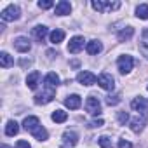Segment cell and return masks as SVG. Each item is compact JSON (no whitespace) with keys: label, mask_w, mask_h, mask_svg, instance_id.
<instances>
[{"label":"cell","mask_w":148,"mask_h":148,"mask_svg":"<svg viewBox=\"0 0 148 148\" xmlns=\"http://www.w3.org/2000/svg\"><path fill=\"white\" fill-rule=\"evenodd\" d=\"M23 127H25L28 132H32L38 141H45V139L49 138V132L40 125V120H38L37 117H26V119L23 120Z\"/></svg>","instance_id":"obj_1"},{"label":"cell","mask_w":148,"mask_h":148,"mask_svg":"<svg viewBox=\"0 0 148 148\" xmlns=\"http://www.w3.org/2000/svg\"><path fill=\"white\" fill-rule=\"evenodd\" d=\"M91 5L98 12H108V11H117L120 7V2H103V0H92Z\"/></svg>","instance_id":"obj_2"},{"label":"cell","mask_w":148,"mask_h":148,"mask_svg":"<svg viewBox=\"0 0 148 148\" xmlns=\"http://www.w3.org/2000/svg\"><path fill=\"white\" fill-rule=\"evenodd\" d=\"M117 66H119V71L122 73V75L129 73V71L132 70V66H134V59H132V56H129V54L120 56V58L117 59Z\"/></svg>","instance_id":"obj_3"},{"label":"cell","mask_w":148,"mask_h":148,"mask_svg":"<svg viewBox=\"0 0 148 148\" xmlns=\"http://www.w3.org/2000/svg\"><path fill=\"white\" fill-rule=\"evenodd\" d=\"M131 106H132V110H136L139 115H143V117H148V99L146 98H134L132 101H131Z\"/></svg>","instance_id":"obj_4"},{"label":"cell","mask_w":148,"mask_h":148,"mask_svg":"<svg viewBox=\"0 0 148 148\" xmlns=\"http://www.w3.org/2000/svg\"><path fill=\"white\" fill-rule=\"evenodd\" d=\"M19 16H21V11H19V7L14 5V4L7 5V7L2 11V19H4V21H16V19H19Z\"/></svg>","instance_id":"obj_5"},{"label":"cell","mask_w":148,"mask_h":148,"mask_svg":"<svg viewBox=\"0 0 148 148\" xmlns=\"http://www.w3.org/2000/svg\"><path fill=\"white\" fill-rule=\"evenodd\" d=\"M77 143H79V136L75 131H64L61 139V148H73Z\"/></svg>","instance_id":"obj_6"},{"label":"cell","mask_w":148,"mask_h":148,"mask_svg":"<svg viewBox=\"0 0 148 148\" xmlns=\"http://www.w3.org/2000/svg\"><path fill=\"white\" fill-rule=\"evenodd\" d=\"M86 110H87L91 115L98 117V115L101 113V103H99V99H98L96 96H89V98L86 99Z\"/></svg>","instance_id":"obj_7"},{"label":"cell","mask_w":148,"mask_h":148,"mask_svg":"<svg viewBox=\"0 0 148 148\" xmlns=\"http://www.w3.org/2000/svg\"><path fill=\"white\" fill-rule=\"evenodd\" d=\"M14 49L18 52H28L32 49V42L28 37H16L14 38Z\"/></svg>","instance_id":"obj_8"},{"label":"cell","mask_w":148,"mask_h":148,"mask_svg":"<svg viewBox=\"0 0 148 148\" xmlns=\"http://www.w3.org/2000/svg\"><path fill=\"white\" fill-rule=\"evenodd\" d=\"M84 37H73L70 42H68V52H71V54H77V52H80L82 49H84Z\"/></svg>","instance_id":"obj_9"},{"label":"cell","mask_w":148,"mask_h":148,"mask_svg":"<svg viewBox=\"0 0 148 148\" xmlns=\"http://www.w3.org/2000/svg\"><path fill=\"white\" fill-rule=\"evenodd\" d=\"M98 84H99L105 91H113V89H115V79L110 75V73H103V75H99Z\"/></svg>","instance_id":"obj_10"},{"label":"cell","mask_w":148,"mask_h":148,"mask_svg":"<svg viewBox=\"0 0 148 148\" xmlns=\"http://www.w3.org/2000/svg\"><path fill=\"white\" fill-rule=\"evenodd\" d=\"M77 80L82 84V86H92L98 82V77L94 75L92 71H80L79 75H77Z\"/></svg>","instance_id":"obj_11"},{"label":"cell","mask_w":148,"mask_h":148,"mask_svg":"<svg viewBox=\"0 0 148 148\" xmlns=\"http://www.w3.org/2000/svg\"><path fill=\"white\" fill-rule=\"evenodd\" d=\"M54 99V89L52 87H47L42 94H37L35 96V103L37 105H47V103H51Z\"/></svg>","instance_id":"obj_12"},{"label":"cell","mask_w":148,"mask_h":148,"mask_svg":"<svg viewBox=\"0 0 148 148\" xmlns=\"http://www.w3.org/2000/svg\"><path fill=\"white\" fill-rule=\"evenodd\" d=\"M145 125H146V117H143V115H138L131 120V131L132 132H141L145 129Z\"/></svg>","instance_id":"obj_13"},{"label":"cell","mask_w":148,"mask_h":148,"mask_svg":"<svg viewBox=\"0 0 148 148\" xmlns=\"http://www.w3.org/2000/svg\"><path fill=\"white\" fill-rule=\"evenodd\" d=\"M80 105H82V99L79 94H71L64 99V106L70 110H77V108H80Z\"/></svg>","instance_id":"obj_14"},{"label":"cell","mask_w":148,"mask_h":148,"mask_svg":"<svg viewBox=\"0 0 148 148\" xmlns=\"http://www.w3.org/2000/svg\"><path fill=\"white\" fill-rule=\"evenodd\" d=\"M70 11H71V4L66 2V0H61V2H58L56 7H54V12H56L58 16H66V14H70Z\"/></svg>","instance_id":"obj_15"},{"label":"cell","mask_w":148,"mask_h":148,"mask_svg":"<svg viewBox=\"0 0 148 148\" xmlns=\"http://www.w3.org/2000/svg\"><path fill=\"white\" fill-rule=\"evenodd\" d=\"M86 49H87V52H89L91 56H96V54H99V52L103 51V44H101L99 40H91V42H87Z\"/></svg>","instance_id":"obj_16"},{"label":"cell","mask_w":148,"mask_h":148,"mask_svg":"<svg viewBox=\"0 0 148 148\" xmlns=\"http://www.w3.org/2000/svg\"><path fill=\"white\" fill-rule=\"evenodd\" d=\"M38 82H40V71H32L30 75L26 77V86H28V89H37Z\"/></svg>","instance_id":"obj_17"},{"label":"cell","mask_w":148,"mask_h":148,"mask_svg":"<svg viewBox=\"0 0 148 148\" xmlns=\"http://www.w3.org/2000/svg\"><path fill=\"white\" fill-rule=\"evenodd\" d=\"M44 82H45V87H58L59 86V77H58V73H54V71H51V73H47L45 75V79H44Z\"/></svg>","instance_id":"obj_18"},{"label":"cell","mask_w":148,"mask_h":148,"mask_svg":"<svg viewBox=\"0 0 148 148\" xmlns=\"http://www.w3.org/2000/svg\"><path fill=\"white\" fill-rule=\"evenodd\" d=\"M139 52L148 59V28L143 32L141 35V40H139Z\"/></svg>","instance_id":"obj_19"},{"label":"cell","mask_w":148,"mask_h":148,"mask_svg":"<svg viewBox=\"0 0 148 148\" xmlns=\"http://www.w3.org/2000/svg\"><path fill=\"white\" fill-rule=\"evenodd\" d=\"M47 33H49V30H47V26H44V25L35 26V28H33V35L37 37V40H38V42H42V40L47 37Z\"/></svg>","instance_id":"obj_20"},{"label":"cell","mask_w":148,"mask_h":148,"mask_svg":"<svg viewBox=\"0 0 148 148\" xmlns=\"http://www.w3.org/2000/svg\"><path fill=\"white\" fill-rule=\"evenodd\" d=\"M49 38H51V44L56 45V44H59V42L64 40V32H63V30H54V32H51Z\"/></svg>","instance_id":"obj_21"},{"label":"cell","mask_w":148,"mask_h":148,"mask_svg":"<svg viewBox=\"0 0 148 148\" xmlns=\"http://www.w3.org/2000/svg\"><path fill=\"white\" fill-rule=\"evenodd\" d=\"M18 132H19L18 122H16V120H9L7 125H5V134H7V136H16Z\"/></svg>","instance_id":"obj_22"},{"label":"cell","mask_w":148,"mask_h":148,"mask_svg":"<svg viewBox=\"0 0 148 148\" xmlns=\"http://www.w3.org/2000/svg\"><path fill=\"white\" fill-rule=\"evenodd\" d=\"M51 119H52L54 122H58V124H63V122H66L68 113H66V112H63V110H56V112H52Z\"/></svg>","instance_id":"obj_23"},{"label":"cell","mask_w":148,"mask_h":148,"mask_svg":"<svg viewBox=\"0 0 148 148\" xmlns=\"http://www.w3.org/2000/svg\"><path fill=\"white\" fill-rule=\"evenodd\" d=\"M12 64H14V59L7 52H0V66H2V68H9Z\"/></svg>","instance_id":"obj_24"},{"label":"cell","mask_w":148,"mask_h":148,"mask_svg":"<svg viewBox=\"0 0 148 148\" xmlns=\"http://www.w3.org/2000/svg\"><path fill=\"white\" fill-rule=\"evenodd\" d=\"M132 35H134V28L127 26V28H124V30L119 32V40H120V42H125V40H129Z\"/></svg>","instance_id":"obj_25"},{"label":"cell","mask_w":148,"mask_h":148,"mask_svg":"<svg viewBox=\"0 0 148 148\" xmlns=\"http://www.w3.org/2000/svg\"><path fill=\"white\" fill-rule=\"evenodd\" d=\"M136 16L139 19H148V4H139L136 7Z\"/></svg>","instance_id":"obj_26"},{"label":"cell","mask_w":148,"mask_h":148,"mask_svg":"<svg viewBox=\"0 0 148 148\" xmlns=\"http://www.w3.org/2000/svg\"><path fill=\"white\" fill-rule=\"evenodd\" d=\"M98 143H99L101 148H113V143H112V139H110L108 136H101V138L98 139Z\"/></svg>","instance_id":"obj_27"},{"label":"cell","mask_w":148,"mask_h":148,"mask_svg":"<svg viewBox=\"0 0 148 148\" xmlns=\"http://www.w3.org/2000/svg\"><path fill=\"white\" fill-rule=\"evenodd\" d=\"M117 103H120V96H119V94H110V96H106V105L113 106V105H117Z\"/></svg>","instance_id":"obj_28"},{"label":"cell","mask_w":148,"mask_h":148,"mask_svg":"<svg viewBox=\"0 0 148 148\" xmlns=\"http://www.w3.org/2000/svg\"><path fill=\"white\" fill-rule=\"evenodd\" d=\"M52 5H54L52 0H40V2H38V7L40 9H51Z\"/></svg>","instance_id":"obj_29"},{"label":"cell","mask_w":148,"mask_h":148,"mask_svg":"<svg viewBox=\"0 0 148 148\" xmlns=\"http://www.w3.org/2000/svg\"><path fill=\"white\" fill-rule=\"evenodd\" d=\"M117 117H119V122H120L122 125H125V122L129 120V113H127V112H119Z\"/></svg>","instance_id":"obj_30"},{"label":"cell","mask_w":148,"mask_h":148,"mask_svg":"<svg viewBox=\"0 0 148 148\" xmlns=\"http://www.w3.org/2000/svg\"><path fill=\"white\" fill-rule=\"evenodd\" d=\"M119 148H132V143L127 139H120L119 141Z\"/></svg>","instance_id":"obj_31"},{"label":"cell","mask_w":148,"mask_h":148,"mask_svg":"<svg viewBox=\"0 0 148 148\" xmlns=\"http://www.w3.org/2000/svg\"><path fill=\"white\" fill-rule=\"evenodd\" d=\"M105 124V120L103 119H96V120H92L91 124H89V127H101Z\"/></svg>","instance_id":"obj_32"},{"label":"cell","mask_w":148,"mask_h":148,"mask_svg":"<svg viewBox=\"0 0 148 148\" xmlns=\"http://www.w3.org/2000/svg\"><path fill=\"white\" fill-rule=\"evenodd\" d=\"M16 148H32V146H30V143H28V141H25V139H19V141L16 143Z\"/></svg>","instance_id":"obj_33"},{"label":"cell","mask_w":148,"mask_h":148,"mask_svg":"<svg viewBox=\"0 0 148 148\" xmlns=\"http://www.w3.org/2000/svg\"><path fill=\"white\" fill-rule=\"evenodd\" d=\"M30 63H32V61H25V59H23V61H21V66H26V64L30 66Z\"/></svg>","instance_id":"obj_34"},{"label":"cell","mask_w":148,"mask_h":148,"mask_svg":"<svg viewBox=\"0 0 148 148\" xmlns=\"http://www.w3.org/2000/svg\"><path fill=\"white\" fill-rule=\"evenodd\" d=\"M2 148H9V146H7V145H4V146H2Z\"/></svg>","instance_id":"obj_35"}]
</instances>
